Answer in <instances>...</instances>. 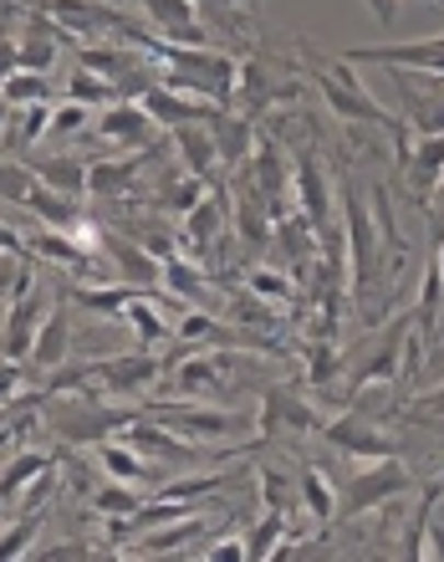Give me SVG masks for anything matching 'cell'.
I'll return each instance as SVG.
<instances>
[{
    "mask_svg": "<svg viewBox=\"0 0 444 562\" xmlns=\"http://www.w3.org/2000/svg\"><path fill=\"white\" fill-rule=\"evenodd\" d=\"M144 52L163 67V88L194 92V98H209L220 108H236V88H240V61L215 52V46H184V42H163V36H148Z\"/></svg>",
    "mask_w": 444,
    "mask_h": 562,
    "instance_id": "cell-1",
    "label": "cell"
},
{
    "mask_svg": "<svg viewBox=\"0 0 444 562\" xmlns=\"http://www.w3.org/2000/svg\"><path fill=\"white\" fill-rule=\"evenodd\" d=\"M317 88H322L327 108H332L338 119L384 128V134L394 138V154H399V164H409V148H414V138H409V123L394 119V113H388V108L378 103V98H373V92L363 88L353 72H348V61H322V67H317Z\"/></svg>",
    "mask_w": 444,
    "mask_h": 562,
    "instance_id": "cell-2",
    "label": "cell"
},
{
    "mask_svg": "<svg viewBox=\"0 0 444 562\" xmlns=\"http://www.w3.org/2000/svg\"><path fill=\"white\" fill-rule=\"evenodd\" d=\"M342 205H348V277H353V292H373L378 277H384V251H378V236H373V221H368V205L348 175H342Z\"/></svg>",
    "mask_w": 444,
    "mask_h": 562,
    "instance_id": "cell-3",
    "label": "cell"
},
{
    "mask_svg": "<svg viewBox=\"0 0 444 562\" xmlns=\"http://www.w3.org/2000/svg\"><path fill=\"white\" fill-rule=\"evenodd\" d=\"M399 491H409V465H403L399 456H384L373 460L363 475H353L348 486H342L338 496V521H353L363 517V512H378V506H388Z\"/></svg>",
    "mask_w": 444,
    "mask_h": 562,
    "instance_id": "cell-4",
    "label": "cell"
},
{
    "mask_svg": "<svg viewBox=\"0 0 444 562\" xmlns=\"http://www.w3.org/2000/svg\"><path fill=\"white\" fill-rule=\"evenodd\" d=\"M322 440L332 445V450H342V456H363V460L399 456V440H394L388 429L373 425L363 404H357V409H348L342 419H332V425H322Z\"/></svg>",
    "mask_w": 444,
    "mask_h": 562,
    "instance_id": "cell-5",
    "label": "cell"
},
{
    "mask_svg": "<svg viewBox=\"0 0 444 562\" xmlns=\"http://www.w3.org/2000/svg\"><path fill=\"white\" fill-rule=\"evenodd\" d=\"M342 61H357V67H409V72L444 77V36L394 42V46H353V52H342Z\"/></svg>",
    "mask_w": 444,
    "mask_h": 562,
    "instance_id": "cell-6",
    "label": "cell"
},
{
    "mask_svg": "<svg viewBox=\"0 0 444 562\" xmlns=\"http://www.w3.org/2000/svg\"><path fill=\"white\" fill-rule=\"evenodd\" d=\"M148 415L159 419V425L179 429L184 440H225V435H236V415H225V409H209V404H184V400H159L148 404Z\"/></svg>",
    "mask_w": 444,
    "mask_h": 562,
    "instance_id": "cell-7",
    "label": "cell"
},
{
    "mask_svg": "<svg viewBox=\"0 0 444 562\" xmlns=\"http://www.w3.org/2000/svg\"><path fill=\"white\" fill-rule=\"evenodd\" d=\"M399 92H403V119L414 128L419 138L424 134H444V82L434 72H409L403 67L399 77Z\"/></svg>",
    "mask_w": 444,
    "mask_h": 562,
    "instance_id": "cell-8",
    "label": "cell"
},
{
    "mask_svg": "<svg viewBox=\"0 0 444 562\" xmlns=\"http://www.w3.org/2000/svg\"><path fill=\"white\" fill-rule=\"evenodd\" d=\"M134 415H113V409H103V404H67V409H57V415H46V425L57 429L61 440H77V445H103L113 440V435H123V425H128Z\"/></svg>",
    "mask_w": 444,
    "mask_h": 562,
    "instance_id": "cell-9",
    "label": "cell"
},
{
    "mask_svg": "<svg viewBox=\"0 0 444 562\" xmlns=\"http://www.w3.org/2000/svg\"><path fill=\"white\" fill-rule=\"evenodd\" d=\"M163 373V363L153 353H123V358H98L92 363V394H144L153 379Z\"/></svg>",
    "mask_w": 444,
    "mask_h": 562,
    "instance_id": "cell-10",
    "label": "cell"
},
{
    "mask_svg": "<svg viewBox=\"0 0 444 562\" xmlns=\"http://www.w3.org/2000/svg\"><path fill=\"white\" fill-rule=\"evenodd\" d=\"M144 108L148 119L159 123V128H184V123H215L220 113H230V108L209 103V98H194V92H179V88H148L144 92Z\"/></svg>",
    "mask_w": 444,
    "mask_h": 562,
    "instance_id": "cell-11",
    "label": "cell"
},
{
    "mask_svg": "<svg viewBox=\"0 0 444 562\" xmlns=\"http://www.w3.org/2000/svg\"><path fill=\"white\" fill-rule=\"evenodd\" d=\"M123 440L134 445L138 456H148V460H169V465H194V450H190V440L179 435V429H169V425H159L153 415H134L128 425H123Z\"/></svg>",
    "mask_w": 444,
    "mask_h": 562,
    "instance_id": "cell-12",
    "label": "cell"
},
{
    "mask_svg": "<svg viewBox=\"0 0 444 562\" xmlns=\"http://www.w3.org/2000/svg\"><path fill=\"white\" fill-rule=\"evenodd\" d=\"M92 134L103 138V144H118V148H148L153 134H159V123L148 119L144 103H107L92 123Z\"/></svg>",
    "mask_w": 444,
    "mask_h": 562,
    "instance_id": "cell-13",
    "label": "cell"
},
{
    "mask_svg": "<svg viewBox=\"0 0 444 562\" xmlns=\"http://www.w3.org/2000/svg\"><path fill=\"white\" fill-rule=\"evenodd\" d=\"M225 215H230L225 190H209L205 200L184 215V256H190V261H205V256L225 240Z\"/></svg>",
    "mask_w": 444,
    "mask_h": 562,
    "instance_id": "cell-14",
    "label": "cell"
},
{
    "mask_svg": "<svg viewBox=\"0 0 444 562\" xmlns=\"http://www.w3.org/2000/svg\"><path fill=\"white\" fill-rule=\"evenodd\" d=\"M144 5V15L159 26L163 42H184V46H205L209 31L205 21H200V11H194V0H138Z\"/></svg>",
    "mask_w": 444,
    "mask_h": 562,
    "instance_id": "cell-15",
    "label": "cell"
},
{
    "mask_svg": "<svg viewBox=\"0 0 444 562\" xmlns=\"http://www.w3.org/2000/svg\"><path fill=\"white\" fill-rule=\"evenodd\" d=\"M72 353V317H67V296H57L52 307H46V317H42V333H36V348H31V369L42 373H52V369H61V358Z\"/></svg>",
    "mask_w": 444,
    "mask_h": 562,
    "instance_id": "cell-16",
    "label": "cell"
},
{
    "mask_svg": "<svg viewBox=\"0 0 444 562\" xmlns=\"http://www.w3.org/2000/svg\"><path fill=\"white\" fill-rule=\"evenodd\" d=\"M26 246H31V256H46V261H57V267H67V271L103 277V261H98V256H92V246H82L72 231H52V225H42Z\"/></svg>",
    "mask_w": 444,
    "mask_h": 562,
    "instance_id": "cell-17",
    "label": "cell"
},
{
    "mask_svg": "<svg viewBox=\"0 0 444 562\" xmlns=\"http://www.w3.org/2000/svg\"><path fill=\"white\" fill-rule=\"evenodd\" d=\"M271 246H282V267H292L296 277L301 271H311V256H317V225L301 215V210H292V215H282L276 221V231H271Z\"/></svg>",
    "mask_w": 444,
    "mask_h": 562,
    "instance_id": "cell-18",
    "label": "cell"
},
{
    "mask_svg": "<svg viewBox=\"0 0 444 562\" xmlns=\"http://www.w3.org/2000/svg\"><path fill=\"white\" fill-rule=\"evenodd\" d=\"M296 210L307 215L317 231H327V221H332V194H327V175H322V164L311 159V154H301L296 159Z\"/></svg>",
    "mask_w": 444,
    "mask_h": 562,
    "instance_id": "cell-19",
    "label": "cell"
},
{
    "mask_svg": "<svg viewBox=\"0 0 444 562\" xmlns=\"http://www.w3.org/2000/svg\"><path fill=\"white\" fill-rule=\"evenodd\" d=\"M21 205H26L42 225H52V231H77V225L88 221L82 205H77V194H61V190H52V184H42V179H31V190Z\"/></svg>",
    "mask_w": 444,
    "mask_h": 562,
    "instance_id": "cell-20",
    "label": "cell"
},
{
    "mask_svg": "<svg viewBox=\"0 0 444 562\" xmlns=\"http://www.w3.org/2000/svg\"><path fill=\"white\" fill-rule=\"evenodd\" d=\"M98 465L107 471V481H123V486H144V481L163 475V471H153V465H148V456H138L123 435H113V440L98 445Z\"/></svg>",
    "mask_w": 444,
    "mask_h": 562,
    "instance_id": "cell-21",
    "label": "cell"
},
{
    "mask_svg": "<svg viewBox=\"0 0 444 562\" xmlns=\"http://www.w3.org/2000/svg\"><path fill=\"white\" fill-rule=\"evenodd\" d=\"M123 323L134 327L138 348H148V353H153L159 342L174 338V323H169V312H163L159 302H153V286H148L144 296H134V302H128V312H123Z\"/></svg>",
    "mask_w": 444,
    "mask_h": 562,
    "instance_id": "cell-22",
    "label": "cell"
},
{
    "mask_svg": "<svg viewBox=\"0 0 444 562\" xmlns=\"http://www.w3.org/2000/svg\"><path fill=\"white\" fill-rule=\"evenodd\" d=\"M179 144V154H184V169L200 179L215 175V164H220V148H215V128L209 123H184V128H169Z\"/></svg>",
    "mask_w": 444,
    "mask_h": 562,
    "instance_id": "cell-23",
    "label": "cell"
},
{
    "mask_svg": "<svg viewBox=\"0 0 444 562\" xmlns=\"http://www.w3.org/2000/svg\"><path fill=\"white\" fill-rule=\"evenodd\" d=\"M148 286H134V281H98V286H72L77 307L98 312V317H123L134 296H144Z\"/></svg>",
    "mask_w": 444,
    "mask_h": 562,
    "instance_id": "cell-24",
    "label": "cell"
},
{
    "mask_svg": "<svg viewBox=\"0 0 444 562\" xmlns=\"http://www.w3.org/2000/svg\"><path fill=\"white\" fill-rule=\"evenodd\" d=\"M103 251L113 256V271H123L134 286H153L163 271L159 256H148L144 246H134V240H123V236H103Z\"/></svg>",
    "mask_w": 444,
    "mask_h": 562,
    "instance_id": "cell-25",
    "label": "cell"
},
{
    "mask_svg": "<svg viewBox=\"0 0 444 562\" xmlns=\"http://www.w3.org/2000/svg\"><path fill=\"white\" fill-rule=\"evenodd\" d=\"M409 179H414V190L430 200L434 190H440V179H444V134H424L414 148H409Z\"/></svg>",
    "mask_w": 444,
    "mask_h": 562,
    "instance_id": "cell-26",
    "label": "cell"
},
{
    "mask_svg": "<svg viewBox=\"0 0 444 562\" xmlns=\"http://www.w3.org/2000/svg\"><path fill=\"white\" fill-rule=\"evenodd\" d=\"M276 425H292V429H322V419L311 415L301 400H292L286 389H271L266 394V409H261V429H276Z\"/></svg>",
    "mask_w": 444,
    "mask_h": 562,
    "instance_id": "cell-27",
    "label": "cell"
},
{
    "mask_svg": "<svg viewBox=\"0 0 444 562\" xmlns=\"http://www.w3.org/2000/svg\"><path fill=\"white\" fill-rule=\"evenodd\" d=\"M179 389L184 394H220L225 389V353H194L179 369Z\"/></svg>",
    "mask_w": 444,
    "mask_h": 562,
    "instance_id": "cell-28",
    "label": "cell"
},
{
    "mask_svg": "<svg viewBox=\"0 0 444 562\" xmlns=\"http://www.w3.org/2000/svg\"><path fill=\"white\" fill-rule=\"evenodd\" d=\"M215 128V148H220V164H251V123L236 119V113H220L209 123Z\"/></svg>",
    "mask_w": 444,
    "mask_h": 562,
    "instance_id": "cell-29",
    "label": "cell"
},
{
    "mask_svg": "<svg viewBox=\"0 0 444 562\" xmlns=\"http://www.w3.org/2000/svg\"><path fill=\"white\" fill-rule=\"evenodd\" d=\"M134 179H138V159H98V164H88V194H98V200L128 190Z\"/></svg>",
    "mask_w": 444,
    "mask_h": 562,
    "instance_id": "cell-30",
    "label": "cell"
},
{
    "mask_svg": "<svg viewBox=\"0 0 444 562\" xmlns=\"http://www.w3.org/2000/svg\"><path fill=\"white\" fill-rule=\"evenodd\" d=\"M52 465H57V456H46V450H21V456L5 465V475H0V506L11 502L21 486H31L42 471H52Z\"/></svg>",
    "mask_w": 444,
    "mask_h": 562,
    "instance_id": "cell-31",
    "label": "cell"
},
{
    "mask_svg": "<svg viewBox=\"0 0 444 562\" xmlns=\"http://www.w3.org/2000/svg\"><path fill=\"white\" fill-rule=\"evenodd\" d=\"M36 179H42V184H52V190H61V194H77V200L88 194V164H82V159H67V154L36 164Z\"/></svg>",
    "mask_w": 444,
    "mask_h": 562,
    "instance_id": "cell-32",
    "label": "cell"
},
{
    "mask_svg": "<svg viewBox=\"0 0 444 562\" xmlns=\"http://www.w3.org/2000/svg\"><path fill=\"white\" fill-rule=\"evenodd\" d=\"M209 527L200 517H179V521H169V527H163V532H144L134 542V552H174V548H184V542H194V537H205Z\"/></svg>",
    "mask_w": 444,
    "mask_h": 562,
    "instance_id": "cell-33",
    "label": "cell"
},
{
    "mask_svg": "<svg viewBox=\"0 0 444 562\" xmlns=\"http://www.w3.org/2000/svg\"><path fill=\"white\" fill-rule=\"evenodd\" d=\"M301 506H307L311 521H338V491H332V481L317 465L301 471Z\"/></svg>",
    "mask_w": 444,
    "mask_h": 562,
    "instance_id": "cell-34",
    "label": "cell"
},
{
    "mask_svg": "<svg viewBox=\"0 0 444 562\" xmlns=\"http://www.w3.org/2000/svg\"><path fill=\"white\" fill-rule=\"evenodd\" d=\"M440 302H444V271H440V261H430L424 281H419V307H414V317H409V323L424 333V342H430L434 323H440Z\"/></svg>",
    "mask_w": 444,
    "mask_h": 562,
    "instance_id": "cell-35",
    "label": "cell"
},
{
    "mask_svg": "<svg viewBox=\"0 0 444 562\" xmlns=\"http://www.w3.org/2000/svg\"><path fill=\"white\" fill-rule=\"evenodd\" d=\"M282 537H292V532H286V512L266 506V517H261V527H255V532L246 537V558H251V562L276 558V552H282Z\"/></svg>",
    "mask_w": 444,
    "mask_h": 562,
    "instance_id": "cell-36",
    "label": "cell"
},
{
    "mask_svg": "<svg viewBox=\"0 0 444 562\" xmlns=\"http://www.w3.org/2000/svg\"><path fill=\"white\" fill-rule=\"evenodd\" d=\"M159 281L169 286L174 296H184V302H194V296L205 292V271H200V261H190V256L179 251V256H169L163 261V271H159Z\"/></svg>",
    "mask_w": 444,
    "mask_h": 562,
    "instance_id": "cell-37",
    "label": "cell"
},
{
    "mask_svg": "<svg viewBox=\"0 0 444 562\" xmlns=\"http://www.w3.org/2000/svg\"><path fill=\"white\" fill-rule=\"evenodd\" d=\"M246 286H251L261 302H271V307H286L296 281H292V271H286V267H251V271H246Z\"/></svg>",
    "mask_w": 444,
    "mask_h": 562,
    "instance_id": "cell-38",
    "label": "cell"
},
{
    "mask_svg": "<svg viewBox=\"0 0 444 562\" xmlns=\"http://www.w3.org/2000/svg\"><path fill=\"white\" fill-rule=\"evenodd\" d=\"M0 98H5V103H11V108L52 103V82H46L42 72H26V67H21V72H11V77H5V82H0Z\"/></svg>",
    "mask_w": 444,
    "mask_h": 562,
    "instance_id": "cell-39",
    "label": "cell"
},
{
    "mask_svg": "<svg viewBox=\"0 0 444 562\" xmlns=\"http://www.w3.org/2000/svg\"><path fill=\"white\" fill-rule=\"evenodd\" d=\"M67 98H72V103H88V108H107V103H118V88H113L107 77L77 67V72L67 77Z\"/></svg>",
    "mask_w": 444,
    "mask_h": 562,
    "instance_id": "cell-40",
    "label": "cell"
},
{
    "mask_svg": "<svg viewBox=\"0 0 444 562\" xmlns=\"http://www.w3.org/2000/svg\"><path fill=\"white\" fill-rule=\"evenodd\" d=\"M138 506H144L138 486H123V481H107L92 491V512H103V517H134Z\"/></svg>",
    "mask_w": 444,
    "mask_h": 562,
    "instance_id": "cell-41",
    "label": "cell"
},
{
    "mask_svg": "<svg viewBox=\"0 0 444 562\" xmlns=\"http://www.w3.org/2000/svg\"><path fill=\"white\" fill-rule=\"evenodd\" d=\"M338 369H342V358H338V342L332 338H317L307 348V384L311 389H327L332 379H338Z\"/></svg>",
    "mask_w": 444,
    "mask_h": 562,
    "instance_id": "cell-42",
    "label": "cell"
},
{
    "mask_svg": "<svg viewBox=\"0 0 444 562\" xmlns=\"http://www.w3.org/2000/svg\"><path fill=\"white\" fill-rule=\"evenodd\" d=\"M88 123H92V108L67 98L61 108H52V128H46V134H52V138H72V134H82Z\"/></svg>",
    "mask_w": 444,
    "mask_h": 562,
    "instance_id": "cell-43",
    "label": "cell"
},
{
    "mask_svg": "<svg viewBox=\"0 0 444 562\" xmlns=\"http://www.w3.org/2000/svg\"><path fill=\"white\" fill-rule=\"evenodd\" d=\"M36 527H42V512H26V517L15 521L11 532L0 537V562H11V558H21V552L31 548V537H36Z\"/></svg>",
    "mask_w": 444,
    "mask_h": 562,
    "instance_id": "cell-44",
    "label": "cell"
},
{
    "mask_svg": "<svg viewBox=\"0 0 444 562\" xmlns=\"http://www.w3.org/2000/svg\"><path fill=\"white\" fill-rule=\"evenodd\" d=\"M21 394H26V363L0 353V404H15Z\"/></svg>",
    "mask_w": 444,
    "mask_h": 562,
    "instance_id": "cell-45",
    "label": "cell"
},
{
    "mask_svg": "<svg viewBox=\"0 0 444 562\" xmlns=\"http://www.w3.org/2000/svg\"><path fill=\"white\" fill-rule=\"evenodd\" d=\"M52 128V103H31L21 108V144H36V138Z\"/></svg>",
    "mask_w": 444,
    "mask_h": 562,
    "instance_id": "cell-46",
    "label": "cell"
},
{
    "mask_svg": "<svg viewBox=\"0 0 444 562\" xmlns=\"http://www.w3.org/2000/svg\"><path fill=\"white\" fill-rule=\"evenodd\" d=\"M31 179L36 175H26L21 164H0V200H15V205H21L31 190Z\"/></svg>",
    "mask_w": 444,
    "mask_h": 562,
    "instance_id": "cell-47",
    "label": "cell"
},
{
    "mask_svg": "<svg viewBox=\"0 0 444 562\" xmlns=\"http://www.w3.org/2000/svg\"><path fill=\"white\" fill-rule=\"evenodd\" d=\"M240 5H251V0H194V11H200V21H220V26H240Z\"/></svg>",
    "mask_w": 444,
    "mask_h": 562,
    "instance_id": "cell-48",
    "label": "cell"
},
{
    "mask_svg": "<svg viewBox=\"0 0 444 562\" xmlns=\"http://www.w3.org/2000/svg\"><path fill=\"white\" fill-rule=\"evenodd\" d=\"M261 502L276 506V512H286V481L276 471H261Z\"/></svg>",
    "mask_w": 444,
    "mask_h": 562,
    "instance_id": "cell-49",
    "label": "cell"
},
{
    "mask_svg": "<svg viewBox=\"0 0 444 562\" xmlns=\"http://www.w3.org/2000/svg\"><path fill=\"white\" fill-rule=\"evenodd\" d=\"M200 558H209V562L246 558V537H225V542H215V548H200Z\"/></svg>",
    "mask_w": 444,
    "mask_h": 562,
    "instance_id": "cell-50",
    "label": "cell"
},
{
    "mask_svg": "<svg viewBox=\"0 0 444 562\" xmlns=\"http://www.w3.org/2000/svg\"><path fill=\"white\" fill-rule=\"evenodd\" d=\"M11 72H21V42H0V82Z\"/></svg>",
    "mask_w": 444,
    "mask_h": 562,
    "instance_id": "cell-51",
    "label": "cell"
},
{
    "mask_svg": "<svg viewBox=\"0 0 444 562\" xmlns=\"http://www.w3.org/2000/svg\"><path fill=\"white\" fill-rule=\"evenodd\" d=\"M414 409H419V415H434V419H444V384H440V389H430V394H419V400H414Z\"/></svg>",
    "mask_w": 444,
    "mask_h": 562,
    "instance_id": "cell-52",
    "label": "cell"
},
{
    "mask_svg": "<svg viewBox=\"0 0 444 562\" xmlns=\"http://www.w3.org/2000/svg\"><path fill=\"white\" fill-rule=\"evenodd\" d=\"M42 558H88V548H82V542H67V548H52V552H42Z\"/></svg>",
    "mask_w": 444,
    "mask_h": 562,
    "instance_id": "cell-53",
    "label": "cell"
},
{
    "mask_svg": "<svg viewBox=\"0 0 444 562\" xmlns=\"http://www.w3.org/2000/svg\"><path fill=\"white\" fill-rule=\"evenodd\" d=\"M430 205H440V210H444V179H440V190L430 194Z\"/></svg>",
    "mask_w": 444,
    "mask_h": 562,
    "instance_id": "cell-54",
    "label": "cell"
},
{
    "mask_svg": "<svg viewBox=\"0 0 444 562\" xmlns=\"http://www.w3.org/2000/svg\"><path fill=\"white\" fill-rule=\"evenodd\" d=\"M5 119H11V103H5V98H0V128H5Z\"/></svg>",
    "mask_w": 444,
    "mask_h": 562,
    "instance_id": "cell-55",
    "label": "cell"
},
{
    "mask_svg": "<svg viewBox=\"0 0 444 562\" xmlns=\"http://www.w3.org/2000/svg\"><path fill=\"white\" fill-rule=\"evenodd\" d=\"M434 261H440V271H444V251H440V256H434Z\"/></svg>",
    "mask_w": 444,
    "mask_h": 562,
    "instance_id": "cell-56",
    "label": "cell"
}]
</instances>
